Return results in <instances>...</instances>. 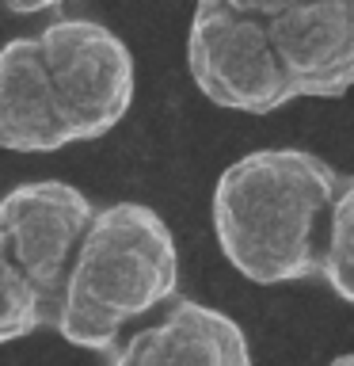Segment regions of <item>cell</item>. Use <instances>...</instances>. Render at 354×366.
Segmentation results:
<instances>
[{
  "mask_svg": "<svg viewBox=\"0 0 354 366\" xmlns=\"http://www.w3.org/2000/svg\"><path fill=\"white\" fill-rule=\"evenodd\" d=\"M339 302L354 305V176L347 179L335 214H331V237H328V256L324 274H320Z\"/></svg>",
  "mask_w": 354,
  "mask_h": 366,
  "instance_id": "10",
  "label": "cell"
},
{
  "mask_svg": "<svg viewBox=\"0 0 354 366\" xmlns=\"http://www.w3.org/2000/svg\"><path fill=\"white\" fill-rule=\"evenodd\" d=\"M347 179L305 149H256L213 187V237L236 274L256 286L324 274L331 214Z\"/></svg>",
  "mask_w": 354,
  "mask_h": 366,
  "instance_id": "1",
  "label": "cell"
},
{
  "mask_svg": "<svg viewBox=\"0 0 354 366\" xmlns=\"http://www.w3.org/2000/svg\"><path fill=\"white\" fill-rule=\"evenodd\" d=\"M0 145L8 153H57L69 145L34 34L0 50Z\"/></svg>",
  "mask_w": 354,
  "mask_h": 366,
  "instance_id": "8",
  "label": "cell"
},
{
  "mask_svg": "<svg viewBox=\"0 0 354 366\" xmlns=\"http://www.w3.org/2000/svg\"><path fill=\"white\" fill-rule=\"evenodd\" d=\"M328 366H354V351H347V355H339V359H331Z\"/></svg>",
  "mask_w": 354,
  "mask_h": 366,
  "instance_id": "11",
  "label": "cell"
},
{
  "mask_svg": "<svg viewBox=\"0 0 354 366\" xmlns=\"http://www.w3.org/2000/svg\"><path fill=\"white\" fill-rule=\"evenodd\" d=\"M39 328H57L54 309L11 263L0 259V340L16 343Z\"/></svg>",
  "mask_w": 354,
  "mask_h": 366,
  "instance_id": "9",
  "label": "cell"
},
{
  "mask_svg": "<svg viewBox=\"0 0 354 366\" xmlns=\"http://www.w3.org/2000/svg\"><path fill=\"white\" fill-rule=\"evenodd\" d=\"M111 366H251V347L228 313L194 297H176L118 343Z\"/></svg>",
  "mask_w": 354,
  "mask_h": 366,
  "instance_id": "7",
  "label": "cell"
},
{
  "mask_svg": "<svg viewBox=\"0 0 354 366\" xmlns=\"http://www.w3.org/2000/svg\"><path fill=\"white\" fill-rule=\"evenodd\" d=\"M96 214L88 194L61 179L23 183L8 191L0 206V259L46 297L57 320L65 309L69 274Z\"/></svg>",
  "mask_w": 354,
  "mask_h": 366,
  "instance_id": "5",
  "label": "cell"
},
{
  "mask_svg": "<svg viewBox=\"0 0 354 366\" xmlns=\"http://www.w3.org/2000/svg\"><path fill=\"white\" fill-rule=\"evenodd\" d=\"M187 69L202 96L225 111L270 114L297 99L259 4L206 0L194 8Z\"/></svg>",
  "mask_w": 354,
  "mask_h": 366,
  "instance_id": "3",
  "label": "cell"
},
{
  "mask_svg": "<svg viewBox=\"0 0 354 366\" xmlns=\"http://www.w3.org/2000/svg\"><path fill=\"white\" fill-rule=\"evenodd\" d=\"M176 294L179 248L168 222L145 202H114L96 214L80 244L57 332L73 347L118 351L122 332L164 313Z\"/></svg>",
  "mask_w": 354,
  "mask_h": 366,
  "instance_id": "2",
  "label": "cell"
},
{
  "mask_svg": "<svg viewBox=\"0 0 354 366\" xmlns=\"http://www.w3.org/2000/svg\"><path fill=\"white\" fill-rule=\"evenodd\" d=\"M34 39L69 145L96 142L130 114L137 92L133 54L111 27L96 19H57Z\"/></svg>",
  "mask_w": 354,
  "mask_h": 366,
  "instance_id": "4",
  "label": "cell"
},
{
  "mask_svg": "<svg viewBox=\"0 0 354 366\" xmlns=\"http://www.w3.org/2000/svg\"><path fill=\"white\" fill-rule=\"evenodd\" d=\"M274 54L297 99H335L354 88V0L259 4Z\"/></svg>",
  "mask_w": 354,
  "mask_h": 366,
  "instance_id": "6",
  "label": "cell"
}]
</instances>
